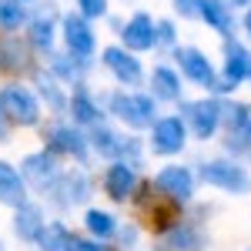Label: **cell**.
<instances>
[{"mask_svg":"<svg viewBox=\"0 0 251 251\" xmlns=\"http://www.w3.org/2000/svg\"><path fill=\"white\" fill-rule=\"evenodd\" d=\"M151 184H154V191L161 194V198H168L174 204H191L198 177H194V171L184 168V164H164V168L151 177Z\"/></svg>","mask_w":251,"mask_h":251,"instance_id":"obj_15","label":"cell"},{"mask_svg":"<svg viewBox=\"0 0 251 251\" xmlns=\"http://www.w3.org/2000/svg\"><path fill=\"white\" fill-rule=\"evenodd\" d=\"M248 84H251V77H248Z\"/></svg>","mask_w":251,"mask_h":251,"instance_id":"obj_41","label":"cell"},{"mask_svg":"<svg viewBox=\"0 0 251 251\" xmlns=\"http://www.w3.org/2000/svg\"><path fill=\"white\" fill-rule=\"evenodd\" d=\"M27 20H30V7L24 0H0V34L24 30Z\"/></svg>","mask_w":251,"mask_h":251,"instance_id":"obj_29","label":"cell"},{"mask_svg":"<svg viewBox=\"0 0 251 251\" xmlns=\"http://www.w3.org/2000/svg\"><path fill=\"white\" fill-rule=\"evenodd\" d=\"M198 181L208 184L214 191L234 194V198H245L251 194V174L248 168L238 161V157H211V161H201L198 164Z\"/></svg>","mask_w":251,"mask_h":251,"instance_id":"obj_5","label":"cell"},{"mask_svg":"<svg viewBox=\"0 0 251 251\" xmlns=\"http://www.w3.org/2000/svg\"><path fill=\"white\" fill-rule=\"evenodd\" d=\"M245 124H251V104H245V100H231V97H221V127H225V134L245 127Z\"/></svg>","mask_w":251,"mask_h":251,"instance_id":"obj_30","label":"cell"},{"mask_svg":"<svg viewBox=\"0 0 251 251\" xmlns=\"http://www.w3.org/2000/svg\"><path fill=\"white\" fill-rule=\"evenodd\" d=\"M80 251H114V248H107V241H100V238H80Z\"/></svg>","mask_w":251,"mask_h":251,"instance_id":"obj_36","label":"cell"},{"mask_svg":"<svg viewBox=\"0 0 251 251\" xmlns=\"http://www.w3.org/2000/svg\"><path fill=\"white\" fill-rule=\"evenodd\" d=\"M60 154H54L50 148H40V151H30V154L20 157V174H24V181H27V188L30 191L44 194L54 181L60 177Z\"/></svg>","mask_w":251,"mask_h":251,"instance_id":"obj_13","label":"cell"},{"mask_svg":"<svg viewBox=\"0 0 251 251\" xmlns=\"http://www.w3.org/2000/svg\"><path fill=\"white\" fill-rule=\"evenodd\" d=\"M34 47L27 34H17V30H7L0 34V71L3 74H30L34 71Z\"/></svg>","mask_w":251,"mask_h":251,"instance_id":"obj_17","label":"cell"},{"mask_svg":"<svg viewBox=\"0 0 251 251\" xmlns=\"http://www.w3.org/2000/svg\"><path fill=\"white\" fill-rule=\"evenodd\" d=\"M100 64H104V71L114 77L117 87H141V84H144V67H141L137 54L127 50L124 44L104 47V50H100Z\"/></svg>","mask_w":251,"mask_h":251,"instance_id":"obj_14","label":"cell"},{"mask_svg":"<svg viewBox=\"0 0 251 251\" xmlns=\"http://www.w3.org/2000/svg\"><path fill=\"white\" fill-rule=\"evenodd\" d=\"M91 194H94V181H91L87 168L80 164V168L60 171V177L40 194V198H44L57 214H67V211H74V208H84V204L91 201Z\"/></svg>","mask_w":251,"mask_h":251,"instance_id":"obj_4","label":"cell"},{"mask_svg":"<svg viewBox=\"0 0 251 251\" xmlns=\"http://www.w3.org/2000/svg\"><path fill=\"white\" fill-rule=\"evenodd\" d=\"M241 30L251 37V7H245V17H241Z\"/></svg>","mask_w":251,"mask_h":251,"instance_id":"obj_37","label":"cell"},{"mask_svg":"<svg viewBox=\"0 0 251 251\" xmlns=\"http://www.w3.org/2000/svg\"><path fill=\"white\" fill-rule=\"evenodd\" d=\"M44 148H50L54 154L60 157H74L77 164L91 168L94 161V151H91V137H87V127L74 124L67 114H54L47 124H44Z\"/></svg>","mask_w":251,"mask_h":251,"instance_id":"obj_3","label":"cell"},{"mask_svg":"<svg viewBox=\"0 0 251 251\" xmlns=\"http://www.w3.org/2000/svg\"><path fill=\"white\" fill-rule=\"evenodd\" d=\"M117 228H121V221L111 211H104V208H87L84 211V231L91 238L111 241V238H117Z\"/></svg>","mask_w":251,"mask_h":251,"instance_id":"obj_28","label":"cell"},{"mask_svg":"<svg viewBox=\"0 0 251 251\" xmlns=\"http://www.w3.org/2000/svg\"><path fill=\"white\" fill-rule=\"evenodd\" d=\"M67 117L80 124V127H94L97 121H104L107 111L100 104V97L87 87V84H74L71 87V100H67Z\"/></svg>","mask_w":251,"mask_h":251,"instance_id":"obj_20","label":"cell"},{"mask_svg":"<svg viewBox=\"0 0 251 251\" xmlns=\"http://www.w3.org/2000/svg\"><path fill=\"white\" fill-rule=\"evenodd\" d=\"M34 248L37 251H80V234L67 221H47Z\"/></svg>","mask_w":251,"mask_h":251,"instance_id":"obj_26","label":"cell"},{"mask_svg":"<svg viewBox=\"0 0 251 251\" xmlns=\"http://www.w3.org/2000/svg\"><path fill=\"white\" fill-rule=\"evenodd\" d=\"M60 7L57 0H37V7H30V20H27V40L40 57H50L57 50L60 37Z\"/></svg>","mask_w":251,"mask_h":251,"instance_id":"obj_6","label":"cell"},{"mask_svg":"<svg viewBox=\"0 0 251 251\" xmlns=\"http://www.w3.org/2000/svg\"><path fill=\"white\" fill-rule=\"evenodd\" d=\"M234 3V10H238V7H241V10H245V7H251V0H231Z\"/></svg>","mask_w":251,"mask_h":251,"instance_id":"obj_38","label":"cell"},{"mask_svg":"<svg viewBox=\"0 0 251 251\" xmlns=\"http://www.w3.org/2000/svg\"><path fill=\"white\" fill-rule=\"evenodd\" d=\"M0 251H7V245H3V238H0Z\"/></svg>","mask_w":251,"mask_h":251,"instance_id":"obj_39","label":"cell"},{"mask_svg":"<svg viewBox=\"0 0 251 251\" xmlns=\"http://www.w3.org/2000/svg\"><path fill=\"white\" fill-rule=\"evenodd\" d=\"M148 94L154 97L157 104H181L184 100V77L177 67L157 64L154 71L148 74Z\"/></svg>","mask_w":251,"mask_h":251,"instance_id":"obj_21","label":"cell"},{"mask_svg":"<svg viewBox=\"0 0 251 251\" xmlns=\"http://www.w3.org/2000/svg\"><path fill=\"white\" fill-rule=\"evenodd\" d=\"M100 104L107 117H114L121 127L127 131H148L157 121V100L151 94H141L134 87H117V91H104Z\"/></svg>","mask_w":251,"mask_h":251,"instance_id":"obj_1","label":"cell"},{"mask_svg":"<svg viewBox=\"0 0 251 251\" xmlns=\"http://www.w3.org/2000/svg\"><path fill=\"white\" fill-rule=\"evenodd\" d=\"M0 104L7 117L14 121V127H37L40 117H44V104L34 87H24L20 80H10L0 87Z\"/></svg>","mask_w":251,"mask_h":251,"instance_id":"obj_8","label":"cell"},{"mask_svg":"<svg viewBox=\"0 0 251 251\" xmlns=\"http://www.w3.org/2000/svg\"><path fill=\"white\" fill-rule=\"evenodd\" d=\"M201 24H208L218 37H234V27H238V17H234V3L231 0H204L201 3Z\"/></svg>","mask_w":251,"mask_h":251,"instance_id":"obj_24","label":"cell"},{"mask_svg":"<svg viewBox=\"0 0 251 251\" xmlns=\"http://www.w3.org/2000/svg\"><path fill=\"white\" fill-rule=\"evenodd\" d=\"M47 67H50V71H54L67 87H74V84H84L87 71H91V60L74 57L71 50H54V54L47 57Z\"/></svg>","mask_w":251,"mask_h":251,"instance_id":"obj_27","label":"cell"},{"mask_svg":"<svg viewBox=\"0 0 251 251\" xmlns=\"http://www.w3.org/2000/svg\"><path fill=\"white\" fill-rule=\"evenodd\" d=\"M10 131H14V121L7 117L3 104H0V144H10Z\"/></svg>","mask_w":251,"mask_h":251,"instance_id":"obj_35","label":"cell"},{"mask_svg":"<svg viewBox=\"0 0 251 251\" xmlns=\"http://www.w3.org/2000/svg\"><path fill=\"white\" fill-rule=\"evenodd\" d=\"M44 225H47V214H44V208H40V204L24 201L20 208H14L10 231H14V238H17V241H24V245H37Z\"/></svg>","mask_w":251,"mask_h":251,"instance_id":"obj_23","label":"cell"},{"mask_svg":"<svg viewBox=\"0 0 251 251\" xmlns=\"http://www.w3.org/2000/svg\"><path fill=\"white\" fill-rule=\"evenodd\" d=\"M161 241H164V251H204L208 248L204 228L198 221H191V218H181L177 225H171L161 234Z\"/></svg>","mask_w":251,"mask_h":251,"instance_id":"obj_22","label":"cell"},{"mask_svg":"<svg viewBox=\"0 0 251 251\" xmlns=\"http://www.w3.org/2000/svg\"><path fill=\"white\" fill-rule=\"evenodd\" d=\"M225 60H221V87H218V97H228L234 94L245 80L251 77V50L234 37H225Z\"/></svg>","mask_w":251,"mask_h":251,"instance_id":"obj_12","label":"cell"},{"mask_svg":"<svg viewBox=\"0 0 251 251\" xmlns=\"http://www.w3.org/2000/svg\"><path fill=\"white\" fill-rule=\"evenodd\" d=\"M174 64H177V71H181V77L194 84V87H201V91H208V94H218V87H221V74H218V67H214L208 54L201 50V47H174L171 50Z\"/></svg>","mask_w":251,"mask_h":251,"instance_id":"obj_7","label":"cell"},{"mask_svg":"<svg viewBox=\"0 0 251 251\" xmlns=\"http://www.w3.org/2000/svg\"><path fill=\"white\" fill-rule=\"evenodd\" d=\"M30 80H34V91H37L40 104L47 107V114H67L71 91L64 87V80H60L50 67H34V71H30Z\"/></svg>","mask_w":251,"mask_h":251,"instance_id":"obj_18","label":"cell"},{"mask_svg":"<svg viewBox=\"0 0 251 251\" xmlns=\"http://www.w3.org/2000/svg\"><path fill=\"white\" fill-rule=\"evenodd\" d=\"M100 188H104V194H107L111 201H117V204L131 201V198L141 191L137 164H131V161H107V168L100 174Z\"/></svg>","mask_w":251,"mask_h":251,"instance_id":"obj_16","label":"cell"},{"mask_svg":"<svg viewBox=\"0 0 251 251\" xmlns=\"http://www.w3.org/2000/svg\"><path fill=\"white\" fill-rule=\"evenodd\" d=\"M154 34H157V47L161 50H174L177 47V24L171 17L154 20Z\"/></svg>","mask_w":251,"mask_h":251,"instance_id":"obj_32","label":"cell"},{"mask_svg":"<svg viewBox=\"0 0 251 251\" xmlns=\"http://www.w3.org/2000/svg\"><path fill=\"white\" fill-rule=\"evenodd\" d=\"M248 251H251V248H248Z\"/></svg>","mask_w":251,"mask_h":251,"instance_id":"obj_42","label":"cell"},{"mask_svg":"<svg viewBox=\"0 0 251 251\" xmlns=\"http://www.w3.org/2000/svg\"><path fill=\"white\" fill-rule=\"evenodd\" d=\"M137 238H141V228H137L134 221H127V225H121V228H117V241H121V251L137 248Z\"/></svg>","mask_w":251,"mask_h":251,"instance_id":"obj_34","label":"cell"},{"mask_svg":"<svg viewBox=\"0 0 251 251\" xmlns=\"http://www.w3.org/2000/svg\"><path fill=\"white\" fill-rule=\"evenodd\" d=\"M188 124L181 114H164L148 127V151L157 157H174L188 148Z\"/></svg>","mask_w":251,"mask_h":251,"instance_id":"obj_10","label":"cell"},{"mask_svg":"<svg viewBox=\"0 0 251 251\" xmlns=\"http://www.w3.org/2000/svg\"><path fill=\"white\" fill-rule=\"evenodd\" d=\"M221 148H225V154L228 157H248L251 154V124H245V127H238V131H228L225 134V141H221Z\"/></svg>","mask_w":251,"mask_h":251,"instance_id":"obj_31","label":"cell"},{"mask_svg":"<svg viewBox=\"0 0 251 251\" xmlns=\"http://www.w3.org/2000/svg\"><path fill=\"white\" fill-rule=\"evenodd\" d=\"M87 137H91V151L94 157H104V161H131V164H144V154H148V148H144V141L134 134H124L121 127H114L107 117L104 121H97L94 127H87Z\"/></svg>","mask_w":251,"mask_h":251,"instance_id":"obj_2","label":"cell"},{"mask_svg":"<svg viewBox=\"0 0 251 251\" xmlns=\"http://www.w3.org/2000/svg\"><path fill=\"white\" fill-rule=\"evenodd\" d=\"M201 3H204V0H171L174 14L181 20H198L201 17Z\"/></svg>","mask_w":251,"mask_h":251,"instance_id":"obj_33","label":"cell"},{"mask_svg":"<svg viewBox=\"0 0 251 251\" xmlns=\"http://www.w3.org/2000/svg\"><path fill=\"white\" fill-rule=\"evenodd\" d=\"M24 201H30V188H27L20 168H14L10 161H0V204L14 211Z\"/></svg>","mask_w":251,"mask_h":251,"instance_id":"obj_25","label":"cell"},{"mask_svg":"<svg viewBox=\"0 0 251 251\" xmlns=\"http://www.w3.org/2000/svg\"><path fill=\"white\" fill-rule=\"evenodd\" d=\"M177 114L184 117L194 141H214V134L221 131V97L204 94L198 100H181Z\"/></svg>","mask_w":251,"mask_h":251,"instance_id":"obj_9","label":"cell"},{"mask_svg":"<svg viewBox=\"0 0 251 251\" xmlns=\"http://www.w3.org/2000/svg\"><path fill=\"white\" fill-rule=\"evenodd\" d=\"M24 3H37V0H24Z\"/></svg>","mask_w":251,"mask_h":251,"instance_id":"obj_40","label":"cell"},{"mask_svg":"<svg viewBox=\"0 0 251 251\" xmlns=\"http://www.w3.org/2000/svg\"><path fill=\"white\" fill-rule=\"evenodd\" d=\"M60 40H64V50H71L74 57H84V60L97 57L94 20H87L80 10H67L60 17Z\"/></svg>","mask_w":251,"mask_h":251,"instance_id":"obj_11","label":"cell"},{"mask_svg":"<svg viewBox=\"0 0 251 251\" xmlns=\"http://www.w3.org/2000/svg\"><path fill=\"white\" fill-rule=\"evenodd\" d=\"M117 37H121V44H124L127 50H134V54H148V50H154V47H157L154 17H151L148 10L131 14V17L124 20V27L117 30Z\"/></svg>","mask_w":251,"mask_h":251,"instance_id":"obj_19","label":"cell"}]
</instances>
